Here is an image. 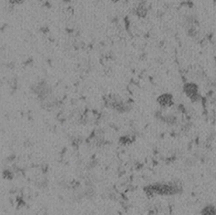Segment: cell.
Returning a JSON list of instances; mask_svg holds the SVG:
<instances>
[{"label": "cell", "mask_w": 216, "mask_h": 215, "mask_svg": "<svg viewBox=\"0 0 216 215\" xmlns=\"http://www.w3.org/2000/svg\"><path fill=\"white\" fill-rule=\"evenodd\" d=\"M184 93L192 102H198L201 100V96L198 92V87L194 83H186L183 87Z\"/></svg>", "instance_id": "3"}, {"label": "cell", "mask_w": 216, "mask_h": 215, "mask_svg": "<svg viewBox=\"0 0 216 215\" xmlns=\"http://www.w3.org/2000/svg\"><path fill=\"white\" fill-rule=\"evenodd\" d=\"M32 90H33V92L37 94V96L41 99H45L50 93V87H49V83L45 80L37 83L33 87Z\"/></svg>", "instance_id": "4"}, {"label": "cell", "mask_w": 216, "mask_h": 215, "mask_svg": "<svg viewBox=\"0 0 216 215\" xmlns=\"http://www.w3.org/2000/svg\"><path fill=\"white\" fill-rule=\"evenodd\" d=\"M134 13L137 16H139L140 18H144L146 15L147 13V9H146V6L144 3H140L135 9H134Z\"/></svg>", "instance_id": "6"}, {"label": "cell", "mask_w": 216, "mask_h": 215, "mask_svg": "<svg viewBox=\"0 0 216 215\" xmlns=\"http://www.w3.org/2000/svg\"><path fill=\"white\" fill-rule=\"evenodd\" d=\"M114 1H117V0H114Z\"/></svg>", "instance_id": "10"}, {"label": "cell", "mask_w": 216, "mask_h": 215, "mask_svg": "<svg viewBox=\"0 0 216 215\" xmlns=\"http://www.w3.org/2000/svg\"><path fill=\"white\" fill-rule=\"evenodd\" d=\"M106 106L111 108L119 112H126L130 110V105L116 96H109L105 99Z\"/></svg>", "instance_id": "2"}, {"label": "cell", "mask_w": 216, "mask_h": 215, "mask_svg": "<svg viewBox=\"0 0 216 215\" xmlns=\"http://www.w3.org/2000/svg\"><path fill=\"white\" fill-rule=\"evenodd\" d=\"M202 215H216V207L213 205H207L202 209Z\"/></svg>", "instance_id": "7"}, {"label": "cell", "mask_w": 216, "mask_h": 215, "mask_svg": "<svg viewBox=\"0 0 216 215\" xmlns=\"http://www.w3.org/2000/svg\"><path fill=\"white\" fill-rule=\"evenodd\" d=\"M147 195H164L172 196L179 193L181 192V187L176 183L168 184H155L148 185L144 188Z\"/></svg>", "instance_id": "1"}, {"label": "cell", "mask_w": 216, "mask_h": 215, "mask_svg": "<svg viewBox=\"0 0 216 215\" xmlns=\"http://www.w3.org/2000/svg\"><path fill=\"white\" fill-rule=\"evenodd\" d=\"M161 120H163L164 122H166L169 125H173L177 122V118L172 115H167V116H162L160 115Z\"/></svg>", "instance_id": "8"}, {"label": "cell", "mask_w": 216, "mask_h": 215, "mask_svg": "<svg viewBox=\"0 0 216 215\" xmlns=\"http://www.w3.org/2000/svg\"><path fill=\"white\" fill-rule=\"evenodd\" d=\"M157 102L162 108L171 107L173 104V97L171 94H162L157 98Z\"/></svg>", "instance_id": "5"}, {"label": "cell", "mask_w": 216, "mask_h": 215, "mask_svg": "<svg viewBox=\"0 0 216 215\" xmlns=\"http://www.w3.org/2000/svg\"><path fill=\"white\" fill-rule=\"evenodd\" d=\"M24 3V0H10V4L11 5H19Z\"/></svg>", "instance_id": "9"}]
</instances>
